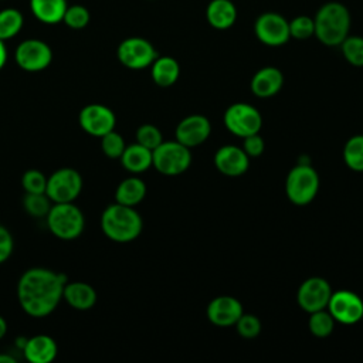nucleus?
<instances>
[{
    "label": "nucleus",
    "instance_id": "1",
    "mask_svg": "<svg viewBox=\"0 0 363 363\" xmlns=\"http://www.w3.org/2000/svg\"><path fill=\"white\" fill-rule=\"evenodd\" d=\"M67 281L62 272L48 268L35 267L24 271L17 284V299L21 309L34 318L52 313L62 299Z\"/></svg>",
    "mask_w": 363,
    "mask_h": 363
},
{
    "label": "nucleus",
    "instance_id": "2",
    "mask_svg": "<svg viewBox=\"0 0 363 363\" xmlns=\"http://www.w3.org/2000/svg\"><path fill=\"white\" fill-rule=\"evenodd\" d=\"M142 228L143 221L135 207L115 201L102 211L101 230L111 241L130 242L140 235Z\"/></svg>",
    "mask_w": 363,
    "mask_h": 363
},
{
    "label": "nucleus",
    "instance_id": "3",
    "mask_svg": "<svg viewBox=\"0 0 363 363\" xmlns=\"http://www.w3.org/2000/svg\"><path fill=\"white\" fill-rule=\"evenodd\" d=\"M316 38L328 45H340L347 37L350 28V14L345 4L339 1H329L320 6L313 17Z\"/></svg>",
    "mask_w": 363,
    "mask_h": 363
},
{
    "label": "nucleus",
    "instance_id": "4",
    "mask_svg": "<svg viewBox=\"0 0 363 363\" xmlns=\"http://www.w3.org/2000/svg\"><path fill=\"white\" fill-rule=\"evenodd\" d=\"M48 230L60 240L78 238L85 227V218L79 207L71 203H54L45 216Z\"/></svg>",
    "mask_w": 363,
    "mask_h": 363
},
{
    "label": "nucleus",
    "instance_id": "5",
    "mask_svg": "<svg viewBox=\"0 0 363 363\" xmlns=\"http://www.w3.org/2000/svg\"><path fill=\"white\" fill-rule=\"evenodd\" d=\"M319 176L311 163H298L285 180V193L295 206L309 204L318 194Z\"/></svg>",
    "mask_w": 363,
    "mask_h": 363
},
{
    "label": "nucleus",
    "instance_id": "6",
    "mask_svg": "<svg viewBox=\"0 0 363 363\" xmlns=\"http://www.w3.org/2000/svg\"><path fill=\"white\" fill-rule=\"evenodd\" d=\"M190 147L177 140L162 142L152 150V166L164 176L182 174L190 167Z\"/></svg>",
    "mask_w": 363,
    "mask_h": 363
},
{
    "label": "nucleus",
    "instance_id": "7",
    "mask_svg": "<svg viewBox=\"0 0 363 363\" xmlns=\"http://www.w3.org/2000/svg\"><path fill=\"white\" fill-rule=\"evenodd\" d=\"M82 190V176L72 167H61L47 177L45 194L52 203H71Z\"/></svg>",
    "mask_w": 363,
    "mask_h": 363
},
{
    "label": "nucleus",
    "instance_id": "8",
    "mask_svg": "<svg viewBox=\"0 0 363 363\" xmlns=\"http://www.w3.org/2000/svg\"><path fill=\"white\" fill-rule=\"evenodd\" d=\"M224 125L233 135L245 138L248 135L259 132L262 126V118L255 106L244 102H237L225 109Z\"/></svg>",
    "mask_w": 363,
    "mask_h": 363
},
{
    "label": "nucleus",
    "instance_id": "9",
    "mask_svg": "<svg viewBox=\"0 0 363 363\" xmlns=\"http://www.w3.org/2000/svg\"><path fill=\"white\" fill-rule=\"evenodd\" d=\"M118 60L129 69H143L150 67L157 58V52L150 41L142 37L125 38L116 51Z\"/></svg>",
    "mask_w": 363,
    "mask_h": 363
},
{
    "label": "nucleus",
    "instance_id": "10",
    "mask_svg": "<svg viewBox=\"0 0 363 363\" xmlns=\"http://www.w3.org/2000/svg\"><path fill=\"white\" fill-rule=\"evenodd\" d=\"M14 60L21 69L27 72H38L51 64L52 51L47 43L38 38H28L17 45Z\"/></svg>",
    "mask_w": 363,
    "mask_h": 363
},
{
    "label": "nucleus",
    "instance_id": "11",
    "mask_svg": "<svg viewBox=\"0 0 363 363\" xmlns=\"http://www.w3.org/2000/svg\"><path fill=\"white\" fill-rule=\"evenodd\" d=\"M254 33L262 44L269 47L284 45L291 38L289 21L284 16L272 11L258 16L254 24Z\"/></svg>",
    "mask_w": 363,
    "mask_h": 363
},
{
    "label": "nucleus",
    "instance_id": "12",
    "mask_svg": "<svg viewBox=\"0 0 363 363\" xmlns=\"http://www.w3.org/2000/svg\"><path fill=\"white\" fill-rule=\"evenodd\" d=\"M328 311L333 316L335 322L343 325H354L363 318V301L362 298L347 289L332 292Z\"/></svg>",
    "mask_w": 363,
    "mask_h": 363
},
{
    "label": "nucleus",
    "instance_id": "13",
    "mask_svg": "<svg viewBox=\"0 0 363 363\" xmlns=\"http://www.w3.org/2000/svg\"><path fill=\"white\" fill-rule=\"evenodd\" d=\"M332 288L329 282L320 277H311L305 279L296 292L298 305L308 313L325 309L328 306Z\"/></svg>",
    "mask_w": 363,
    "mask_h": 363
},
{
    "label": "nucleus",
    "instance_id": "14",
    "mask_svg": "<svg viewBox=\"0 0 363 363\" xmlns=\"http://www.w3.org/2000/svg\"><path fill=\"white\" fill-rule=\"evenodd\" d=\"M78 122L84 132L101 138L115 129L116 116L113 111L105 105L89 104L81 109Z\"/></svg>",
    "mask_w": 363,
    "mask_h": 363
},
{
    "label": "nucleus",
    "instance_id": "15",
    "mask_svg": "<svg viewBox=\"0 0 363 363\" xmlns=\"http://www.w3.org/2000/svg\"><path fill=\"white\" fill-rule=\"evenodd\" d=\"M211 133V123L207 116L193 113L186 116L176 126V140L187 147H194L207 140Z\"/></svg>",
    "mask_w": 363,
    "mask_h": 363
},
{
    "label": "nucleus",
    "instance_id": "16",
    "mask_svg": "<svg viewBox=\"0 0 363 363\" xmlns=\"http://www.w3.org/2000/svg\"><path fill=\"white\" fill-rule=\"evenodd\" d=\"M206 313H207V319L213 325L225 328V326L235 325V322L244 313V311L238 299L228 295H221L214 298L207 305Z\"/></svg>",
    "mask_w": 363,
    "mask_h": 363
},
{
    "label": "nucleus",
    "instance_id": "17",
    "mask_svg": "<svg viewBox=\"0 0 363 363\" xmlns=\"http://www.w3.org/2000/svg\"><path fill=\"white\" fill-rule=\"evenodd\" d=\"M214 164L220 173L237 177L248 170L250 157L242 150V147L234 145H224L216 152Z\"/></svg>",
    "mask_w": 363,
    "mask_h": 363
},
{
    "label": "nucleus",
    "instance_id": "18",
    "mask_svg": "<svg viewBox=\"0 0 363 363\" xmlns=\"http://www.w3.org/2000/svg\"><path fill=\"white\" fill-rule=\"evenodd\" d=\"M284 85V75L275 67H264L251 78V92L258 98H269L277 95Z\"/></svg>",
    "mask_w": 363,
    "mask_h": 363
},
{
    "label": "nucleus",
    "instance_id": "19",
    "mask_svg": "<svg viewBox=\"0 0 363 363\" xmlns=\"http://www.w3.org/2000/svg\"><path fill=\"white\" fill-rule=\"evenodd\" d=\"M24 357L31 363H50L57 357V342L48 335H35L26 340Z\"/></svg>",
    "mask_w": 363,
    "mask_h": 363
},
{
    "label": "nucleus",
    "instance_id": "20",
    "mask_svg": "<svg viewBox=\"0 0 363 363\" xmlns=\"http://www.w3.org/2000/svg\"><path fill=\"white\" fill-rule=\"evenodd\" d=\"M62 299L77 311H88L96 303V292L86 282L67 281L62 291Z\"/></svg>",
    "mask_w": 363,
    "mask_h": 363
},
{
    "label": "nucleus",
    "instance_id": "21",
    "mask_svg": "<svg viewBox=\"0 0 363 363\" xmlns=\"http://www.w3.org/2000/svg\"><path fill=\"white\" fill-rule=\"evenodd\" d=\"M206 18L211 27L227 30L237 20V9L231 0H211L206 9Z\"/></svg>",
    "mask_w": 363,
    "mask_h": 363
},
{
    "label": "nucleus",
    "instance_id": "22",
    "mask_svg": "<svg viewBox=\"0 0 363 363\" xmlns=\"http://www.w3.org/2000/svg\"><path fill=\"white\" fill-rule=\"evenodd\" d=\"M119 160L129 173L139 174L152 166V150L136 142L125 147Z\"/></svg>",
    "mask_w": 363,
    "mask_h": 363
},
{
    "label": "nucleus",
    "instance_id": "23",
    "mask_svg": "<svg viewBox=\"0 0 363 363\" xmlns=\"http://www.w3.org/2000/svg\"><path fill=\"white\" fill-rule=\"evenodd\" d=\"M67 7V0H30L31 13L44 24L62 21Z\"/></svg>",
    "mask_w": 363,
    "mask_h": 363
},
{
    "label": "nucleus",
    "instance_id": "24",
    "mask_svg": "<svg viewBox=\"0 0 363 363\" xmlns=\"http://www.w3.org/2000/svg\"><path fill=\"white\" fill-rule=\"evenodd\" d=\"M146 196V184L142 179L130 176L123 179L115 190V201L123 206L135 207Z\"/></svg>",
    "mask_w": 363,
    "mask_h": 363
},
{
    "label": "nucleus",
    "instance_id": "25",
    "mask_svg": "<svg viewBox=\"0 0 363 363\" xmlns=\"http://www.w3.org/2000/svg\"><path fill=\"white\" fill-rule=\"evenodd\" d=\"M152 79L159 86H170L173 85L180 75V65L179 62L169 55L159 57L152 62Z\"/></svg>",
    "mask_w": 363,
    "mask_h": 363
},
{
    "label": "nucleus",
    "instance_id": "26",
    "mask_svg": "<svg viewBox=\"0 0 363 363\" xmlns=\"http://www.w3.org/2000/svg\"><path fill=\"white\" fill-rule=\"evenodd\" d=\"M24 18L17 9H4L0 11V40L13 38L23 28Z\"/></svg>",
    "mask_w": 363,
    "mask_h": 363
},
{
    "label": "nucleus",
    "instance_id": "27",
    "mask_svg": "<svg viewBox=\"0 0 363 363\" xmlns=\"http://www.w3.org/2000/svg\"><path fill=\"white\" fill-rule=\"evenodd\" d=\"M343 160L354 172H363V135H354L347 139L343 147Z\"/></svg>",
    "mask_w": 363,
    "mask_h": 363
},
{
    "label": "nucleus",
    "instance_id": "28",
    "mask_svg": "<svg viewBox=\"0 0 363 363\" xmlns=\"http://www.w3.org/2000/svg\"><path fill=\"white\" fill-rule=\"evenodd\" d=\"M52 201L45 193H26L23 197L24 210L35 218H43L48 214Z\"/></svg>",
    "mask_w": 363,
    "mask_h": 363
},
{
    "label": "nucleus",
    "instance_id": "29",
    "mask_svg": "<svg viewBox=\"0 0 363 363\" xmlns=\"http://www.w3.org/2000/svg\"><path fill=\"white\" fill-rule=\"evenodd\" d=\"M308 328L311 333L316 337H328L335 329V319L329 311L320 309L311 313L308 320Z\"/></svg>",
    "mask_w": 363,
    "mask_h": 363
},
{
    "label": "nucleus",
    "instance_id": "30",
    "mask_svg": "<svg viewBox=\"0 0 363 363\" xmlns=\"http://www.w3.org/2000/svg\"><path fill=\"white\" fill-rule=\"evenodd\" d=\"M340 48L345 60L349 64L354 67H363V37L347 35L342 41Z\"/></svg>",
    "mask_w": 363,
    "mask_h": 363
},
{
    "label": "nucleus",
    "instance_id": "31",
    "mask_svg": "<svg viewBox=\"0 0 363 363\" xmlns=\"http://www.w3.org/2000/svg\"><path fill=\"white\" fill-rule=\"evenodd\" d=\"M89 20H91L89 10L81 4L68 6L65 10V14H64V18H62V21L72 30H81V28L86 27Z\"/></svg>",
    "mask_w": 363,
    "mask_h": 363
},
{
    "label": "nucleus",
    "instance_id": "32",
    "mask_svg": "<svg viewBox=\"0 0 363 363\" xmlns=\"http://www.w3.org/2000/svg\"><path fill=\"white\" fill-rule=\"evenodd\" d=\"M125 147H126V145H125L122 135L115 132V129L105 133L104 136H101V149H102L104 155L108 156L109 159H119L121 155L123 153Z\"/></svg>",
    "mask_w": 363,
    "mask_h": 363
},
{
    "label": "nucleus",
    "instance_id": "33",
    "mask_svg": "<svg viewBox=\"0 0 363 363\" xmlns=\"http://www.w3.org/2000/svg\"><path fill=\"white\" fill-rule=\"evenodd\" d=\"M136 142L150 150L156 149L162 142V132L152 123H143L136 129Z\"/></svg>",
    "mask_w": 363,
    "mask_h": 363
},
{
    "label": "nucleus",
    "instance_id": "34",
    "mask_svg": "<svg viewBox=\"0 0 363 363\" xmlns=\"http://www.w3.org/2000/svg\"><path fill=\"white\" fill-rule=\"evenodd\" d=\"M21 186L26 193H45L47 176L37 169H28L21 176Z\"/></svg>",
    "mask_w": 363,
    "mask_h": 363
},
{
    "label": "nucleus",
    "instance_id": "35",
    "mask_svg": "<svg viewBox=\"0 0 363 363\" xmlns=\"http://www.w3.org/2000/svg\"><path fill=\"white\" fill-rule=\"evenodd\" d=\"M289 34L296 40H306L315 34V23L309 16H296L289 21Z\"/></svg>",
    "mask_w": 363,
    "mask_h": 363
},
{
    "label": "nucleus",
    "instance_id": "36",
    "mask_svg": "<svg viewBox=\"0 0 363 363\" xmlns=\"http://www.w3.org/2000/svg\"><path fill=\"white\" fill-rule=\"evenodd\" d=\"M237 332L241 337L245 339H254L261 332V322L255 315L251 313H242L238 320L235 322Z\"/></svg>",
    "mask_w": 363,
    "mask_h": 363
},
{
    "label": "nucleus",
    "instance_id": "37",
    "mask_svg": "<svg viewBox=\"0 0 363 363\" xmlns=\"http://www.w3.org/2000/svg\"><path fill=\"white\" fill-rule=\"evenodd\" d=\"M241 147L248 155V157H258L262 155V152L265 149V142L259 136V132H258V133H252V135L242 138Z\"/></svg>",
    "mask_w": 363,
    "mask_h": 363
},
{
    "label": "nucleus",
    "instance_id": "38",
    "mask_svg": "<svg viewBox=\"0 0 363 363\" xmlns=\"http://www.w3.org/2000/svg\"><path fill=\"white\" fill-rule=\"evenodd\" d=\"M13 248L14 241L11 233L3 224H0V264L6 262L10 258V255L13 254Z\"/></svg>",
    "mask_w": 363,
    "mask_h": 363
},
{
    "label": "nucleus",
    "instance_id": "39",
    "mask_svg": "<svg viewBox=\"0 0 363 363\" xmlns=\"http://www.w3.org/2000/svg\"><path fill=\"white\" fill-rule=\"evenodd\" d=\"M6 61H7V48L4 45V41L0 40V69L4 67Z\"/></svg>",
    "mask_w": 363,
    "mask_h": 363
},
{
    "label": "nucleus",
    "instance_id": "40",
    "mask_svg": "<svg viewBox=\"0 0 363 363\" xmlns=\"http://www.w3.org/2000/svg\"><path fill=\"white\" fill-rule=\"evenodd\" d=\"M0 363H16V359L11 354L1 353L0 354Z\"/></svg>",
    "mask_w": 363,
    "mask_h": 363
},
{
    "label": "nucleus",
    "instance_id": "41",
    "mask_svg": "<svg viewBox=\"0 0 363 363\" xmlns=\"http://www.w3.org/2000/svg\"><path fill=\"white\" fill-rule=\"evenodd\" d=\"M6 332H7V322H6V319L0 315V339L4 337Z\"/></svg>",
    "mask_w": 363,
    "mask_h": 363
},
{
    "label": "nucleus",
    "instance_id": "42",
    "mask_svg": "<svg viewBox=\"0 0 363 363\" xmlns=\"http://www.w3.org/2000/svg\"><path fill=\"white\" fill-rule=\"evenodd\" d=\"M362 135H363V132H362Z\"/></svg>",
    "mask_w": 363,
    "mask_h": 363
}]
</instances>
